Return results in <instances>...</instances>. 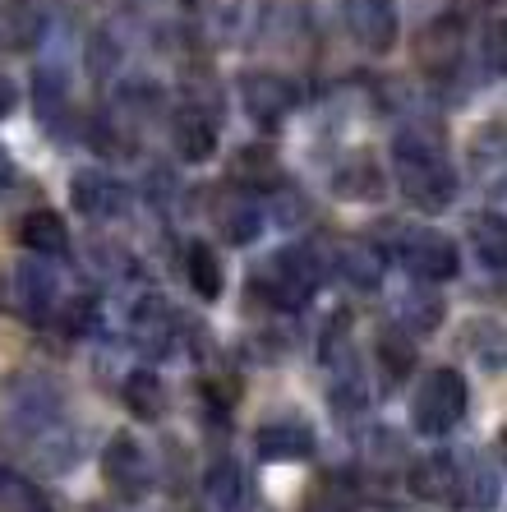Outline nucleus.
Returning <instances> with one entry per match:
<instances>
[{
  "mask_svg": "<svg viewBox=\"0 0 507 512\" xmlns=\"http://www.w3.org/2000/svg\"><path fill=\"white\" fill-rule=\"evenodd\" d=\"M415 56H420V65H425V70H434V74L457 70V60H461V24H457V19H438L434 28H425V37H420Z\"/></svg>",
  "mask_w": 507,
  "mask_h": 512,
  "instance_id": "nucleus-20",
  "label": "nucleus"
},
{
  "mask_svg": "<svg viewBox=\"0 0 507 512\" xmlns=\"http://www.w3.org/2000/svg\"><path fill=\"white\" fill-rule=\"evenodd\" d=\"M185 277H189V286H194V296L199 300H222L226 273H222V259H217L213 245L189 240L185 245Z\"/></svg>",
  "mask_w": 507,
  "mask_h": 512,
  "instance_id": "nucleus-21",
  "label": "nucleus"
},
{
  "mask_svg": "<svg viewBox=\"0 0 507 512\" xmlns=\"http://www.w3.org/2000/svg\"><path fill=\"white\" fill-rule=\"evenodd\" d=\"M489 65H494V79L503 74V24H494V33H489Z\"/></svg>",
  "mask_w": 507,
  "mask_h": 512,
  "instance_id": "nucleus-31",
  "label": "nucleus"
},
{
  "mask_svg": "<svg viewBox=\"0 0 507 512\" xmlns=\"http://www.w3.org/2000/svg\"><path fill=\"white\" fill-rule=\"evenodd\" d=\"M397 259L406 263V273H411L415 282H429V286L452 282V277L461 273L457 240L438 227H406L397 236Z\"/></svg>",
  "mask_w": 507,
  "mask_h": 512,
  "instance_id": "nucleus-4",
  "label": "nucleus"
},
{
  "mask_svg": "<svg viewBox=\"0 0 507 512\" xmlns=\"http://www.w3.org/2000/svg\"><path fill=\"white\" fill-rule=\"evenodd\" d=\"M231 176H236V185H245V190H277V185H282V162H277L272 148L249 143V148L236 153V162H231Z\"/></svg>",
  "mask_w": 507,
  "mask_h": 512,
  "instance_id": "nucleus-22",
  "label": "nucleus"
},
{
  "mask_svg": "<svg viewBox=\"0 0 507 512\" xmlns=\"http://www.w3.org/2000/svg\"><path fill=\"white\" fill-rule=\"evenodd\" d=\"M240 102L259 125H282L295 107H300V88L286 79V74L272 70H254L240 79Z\"/></svg>",
  "mask_w": 507,
  "mask_h": 512,
  "instance_id": "nucleus-8",
  "label": "nucleus"
},
{
  "mask_svg": "<svg viewBox=\"0 0 507 512\" xmlns=\"http://www.w3.org/2000/svg\"><path fill=\"white\" fill-rule=\"evenodd\" d=\"M60 300H65V291H60V277L51 268V259L33 254V259L14 263V305H19V314L28 323H47L60 310Z\"/></svg>",
  "mask_w": 507,
  "mask_h": 512,
  "instance_id": "nucleus-6",
  "label": "nucleus"
},
{
  "mask_svg": "<svg viewBox=\"0 0 507 512\" xmlns=\"http://www.w3.org/2000/svg\"><path fill=\"white\" fill-rule=\"evenodd\" d=\"M263 282H268V300L277 310H300L328 282V250L323 245H286L263 268Z\"/></svg>",
  "mask_w": 507,
  "mask_h": 512,
  "instance_id": "nucleus-2",
  "label": "nucleus"
},
{
  "mask_svg": "<svg viewBox=\"0 0 507 512\" xmlns=\"http://www.w3.org/2000/svg\"><path fill=\"white\" fill-rule=\"evenodd\" d=\"M332 194H337V199H351V203L383 199V171H378V162L365 153L346 157L342 167L332 171Z\"/></svg>",
  "mask_w": 507,
  "mask_h": 512,
  "instance_id": "nucleus-18",
  "label": "nucleus"
},
{
  "mask_svg": "<svg viewBox=\"0 0 507 512\" xmlns=\"http://www.w3.org/2000/svg\"><path fill=\"white\" fill-rule=\"evenodd\" d=\"M102 480L125 503H139L153 494V485H157L153 462H148V453H143V443L134 434H125V429L111 434V443L102 448Z\"/></svg>",
  "mask_w": 507,
  "mask_h": 512,
  "instance_id": "nucleus-5",
  "label": "nucleus"
},
{
  "mask_svg": "<svg viewBox=\"0 0 507 512\" xmlns=\"http://www.w3.org/2000/svg\"><path fill=\"white\" fill-rule=\"evenodd\" d=\"M65 107H70V79H65V70H42L37 74V111H42V120H60Z\"/></svg>",
  "mask_w": 507,
  "mask_h": 512,
  "instance_id": "nucleus-28",
  "label": "nucleus"
},
{
  "mask_svg": "<svg viewBox=\"0 0 507 512\" xmlns=\"http://www.w3.org/2000/svg\"><path fill=\"white\" fill-rule=\"evenodd\" d=\"M466 416V379L452 365H434L411 397V425L425 439H448Z\"/></svg>",
  "mask_w": 507,
  "mask_h": 512,
  "instance_id": "nucleus-3",
  "label": "nucleus"
},
{
  "mask_svg": "<svg viewBox=\"0 0 507 512\" xmlns=\"http://www.w3.org/2000/svg\"><path fill=\"white\" fill-rule=\"evenodd\" d=\"M346 28L365 51H392L401 33L397 0H342Z\"/></svg>",
  "mask_w": 507,
  "mask_h": 512,
  "instance_id": "nucleus-9",
  "label": "nucleus"
},
{
  "mask_svg": "<svg viewBox=\"0 0 507 512\" xmlns=\"http://www.w3.org/2000/svg\"><path fill=\"white\" fill-rule=\"evenodd\" d=\"M415 365H420V346H415L411 333L388 328V333L378 337V374H383V388H401V383L415 374Z\"/></svg>",
  "mask_w": 507,
  "mask_h": 512,
  "instance_id": "nucleus-19",
  "label": "nucleus"
},
{
  "mask_svg": "<svg viewBox=\"0 0 507 512\" xmlns=\"http://www.w3.org/2000/svg\"><path fill=\"white\" fill-rule=\"evenodd\" d=\"M120 393H125V406H130L139 420H162L166 416V383H162V374L134 370L130 379L120 383Z\"/></svg>",
  "mask_w": 507,
  "mask_h": 512,
  "instance_id": "nucleus-25",
  "label": "nucleus"
},
{
  "mask_svg": "<svg viewBox=\"0 0 507 512\" xmlns=\"http://www.w3.org/2000/svg\"><path fill=\"white\" fill-rule=\"evenodd\" d=\"M14 185H19V167H14V157L0 148V194L14 190Z\"/></svg>",
  "mask_w": 507,
  "mask_h": 512,
  "instance_id": "nucleus-30",
  "label": "nucleus"
},
{
  "mask_svg": "<svg viewBox=\"0 0 507 512\" xmlns=\"http://www.w3.org/2000/svg\"><path fill=\"white\" fill-rule=\"evenodd\" d=\"M130 342H134V351L148 360L171 356L180 342V314L171 310L162 296H143L130 314Z\"/></svg>",
  "mask_w": 507,
  "mask_h": 512,
  "instance_id": "nucleus-7",
  "label": "nucleus"
},
{
  "mask_svg": "<svg viewBox=\"0 0 507 512\" xmlns=\"http://www.w3.org/2000/svg\"><path fill=\"white\" fill-rule=\"evenodd\" d=\"M208 213H213L226 245H254L263 236V222H268L263 208L245 190H217L213 203H208Z\"/></svg>",
  "mask_w": 507,
  "mask_h": 512,
  "instance_id": "nucleus-12",
  "label": "nucleus"
},
{
  "mask_svg": "<svg viewBox=\"0 0 507 512\" xmlns=\"http://www.w3.org/2000/svg\"><path fill=\"white\" fill-rule=\"evenodd\" d=\"M176 148L185 162H208V157L217 153V120L185 107L176 116Z\"/></svg>",
  "mask_w": 507,
  "mask_h": 512,
  "instance_id": "nucleus-23",
  "label": "nucleus"
},
{
  "mask_svg": "<svg viewBox=\"0 0 507 512\" xmlns=\"http://www.w3.org/2000/svg\"><path fill=\"white\" fill-rule=\"evenodd\" d=\"M19 245L28 254H42V259H65L70 254V227L51 208H33V213L19 217Z\"/></svg>",
  "mask_w": 507,
  "mask_h": 512,
  "instance_id": "nucleus-16",
  "label": "nucleus"
},
{
  "mask_svg": "<svg viewBox=\"0 0 507 512\" xmlns=\"http://www.w3.org/2000/svg\"><path fill=\"white\" fill-rule=\"evenodd\" d=\"M305 512H355V494L342 485V480H319V485L309 489L305 499Z\"/></svg>",
  "mask_w": 507,
  "mask_h": 512,
  "instance_id": "nucleus-29",
  "label": "nucleus"
},
{
  "mask_svg": "<svg viewBox=\"0 0 507 512\" xmlns=\"http://www.w3.org/2000/svg\"><path fill=\"white\" fill-rule=\"evenodd\" d=\"M392 171L401 194L420 213H443L457 199V171L448 162V139L438 125H411L392 143Z\"/></svg>",
  "mask_w": 507,
  "mask_h": 512,
  "instance_id": "nucleus-1",
  "label": "nucleus"
},
{
  "mask_svg": "<svg viewBox=\"0 0 507 512\" xmlns=\"http://www.w3.org/2000/svg\"><path fill=\"white\" fill-rule=\"evenodd\" d=\"M259 457L263 462H305L309 453H314V429L305 425V420H272V425L259 429Z\"/></svg>",
  "mask_w": 507,
  "mask_h": 512,
  "instance_id": "nucleus-15",
  "label": "nucleus"
},
{
  "mask_svg": "<svg viewBox=\"0 0 507 512\" xmlns=\"http://www.w3.org/2000/svg\"><path fill=\"white\" fill-rule=\"evenodd\" d=\"M411 489L429 503H457L461 499V466L452 453H425L411 462Z\"/></svg>",
  "mask_w": 507,
  "mask_h": 512,
  "instance_id": "nucleus-13",
  "label": "nucleus"
},
{
  "mask_svg": "<svg viewBox=\"0 0 507 512\" xmlns=\"http://www.w3.org/2000/svg\"><path fill=\"white\" fill-rule=\"evenodd\" d=\"M0 33H5L10 47L28 51L47 37V14L37 10L33 0H10V5H5V19H0Z\"/></svg>",
  "mask_w": 507,
  "mask_h": 512,
  "instance_id": "nucleus-24",
  "label": "nucleus"
},
{
  "mask_svg": "<svg viewBox=\"0 0 507 512\" xmlns=\"http://www.w3.org/2000/svg\"><path fill=\"white\" fill-rule=\"evenodd\" d=\"M498 499H503V480H498V466L475 462L471 471H461V503H471V508L489 512V508H498Z\"/></svg>",
  "mask_w": 507,
  "mask_h": 512,
  "instance_id": "nucleus-26",
  "label": "nucleus"
},
{
  "mask_svg": "<svg viewBox=\"0 0 507 512\" xmlns=\"http://www.w3.org/2000/svg\"><path fill=\"white\" fill-rule=\"evenodd\" d=\"M14 107H19V88H14L10 79H0V120L10 116Z\"/></svg>",
  "mask_w": 507,
  "mask_h": 512,
  "instance_id": "nucleus-32",
  "label": "nucleus"
},
{
  "mask_svg": "<svg viewBox=\"0 0 507 512\" xmlns=\"http://www.w3.org/2000/svg\"><path fill=\"white\" fill-rule=\"evenodd\" d=\"M70 203H74V213L88 217V222H116L125 213V185L111 171L83 167L70 180Z\"/></svg>",
  "mask_w": 507,
  "mask_h": 512,
  "instance_id": "nucleus-10",
  "label": "nucleus"
},
{
  "mask_svg": "<svg viewBox=\"0 0 507 512\" xmlns=\"http://www.w3.org/2000/svg\"><path fill=\"white\" fill-rule=\"evenodd\" d=\"M240 494H245V480H240V466L231 457H217L199 480V512H236Z\"/></svg>",
  "mask_w": 507,
  "mask_h": 512,
  "instance_id": "nucleus-17",
  "label": "nucleus"
},
{
  "mask_svg": "<svg viewBox=\"0 0 507 512\" xmlns=\"http://www.w3.org/2000/svg\"><path fill=\"white\" fill-rule=\"evenodd\" d=\"M0 512H51V499L37 489V480L0 471Z\"/></svg>",
  "mask_w": 507,
  "mask_h": 512,
  "instance_id": "nucleus-27",
  "label": "nucleus"
},
{
  "mask_svg": "<svg viewBox=\"0 0 507 512\" xmlns=\"http://www.w3.org/2000/svg\"><path fill=\"white\" fill-rule=\"evenodd\" d=\"M443 319H448V300L438 296L429 282L411 286V291L397 300V323H401V333H411L415 342L434 337L438 328H443Z\"/></svg>",
  "mask_w": 507,
  "mask_h": 512,
  "instance_id": "nucleus-14",
  "label": "nucleus"
},
{
  "mask_svg": "<svg viewBox=\"0 0 507 512\" xmlns=\"http://www.w3.org/2000/svg\"><path fill=\"white\" fill-rule=\"evenodd\" d=\"M328 273H337L355 291H378L388 277V254L378 250L374 240H342L328 254Z\"/></svg>",
  "mask_w": 507,
  "mask_h": 512,
  "instance_id": "nucleus-11",
  "label": "nucleus"
}]
</instances>
